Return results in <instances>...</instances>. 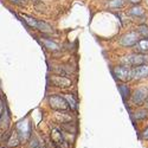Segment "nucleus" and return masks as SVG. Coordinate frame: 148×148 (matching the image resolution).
Here are the masks:
<instances>
[{
  "mask_svg": "<svg viewBox=\"0 0 148 148\" xmlns=\"http://www.w3.org/2000/svg\"><path fill=\"white\" fill-rule=\"evenodd\" d=\"M122 64L126 65V66H140V65H145L148 64V55L146 53H133L129 56H126L122 58Z\"/></svg>",
  "mask_w": 148,
  "mask_h": 148,
  "instance_id": "nucleus-1",
  "label": "nucleus"
},
{
  "mask_svg": "<svg viewBox=\"0 0 148 148\" xmlns=\"http://www.w3.org/2000/svg\"><path fill=\"white\" fill-rule=\"evenodd\" d=\"M142 139L143 140H148V128L142 132Z\"/></svg>",
  "mask_w": 148,
  "mask_h": 148,
  "instance_id": "nucleus-21",
  "label": "nucleus"
},
{
  "mask_svg": "<svg viewBox=\"0 0 148 148\" xmlns=\"http://www.w3.org/2000/svg\"><path fill=\"white\" fill-rule=\"evenodd\" d=\"M52 141L59 146L60 148H68V142L66 140L64 139V134L62 130L57 129V128H53L52 129Z\"/></svg>",
  "mask_w": 148,
  "mask_h": 148,
  "instance_id": "nucleus-9",
  "label": "nucleus"
},
{
  "mask_svg": "<svg viewBox=\"0 0 148 148\" xmlns=\"http://www.w3.org/2000/svg\"><path fill=\"white\" fill-rule=\"evenodd\" d=\"M140 40V34L138 32H129L127 34H125L121 38V45L122 46H126V47H132L136 44Z\"/></svg>",
  "mask_w": 148,
  "mask_h": 148,
  "instance_id": "nucleus-8",
  "label": "nucleus"
},
{
  "mask_svg": "<svg viewBox=\"0 0 148 148\" xmlns=\"http://www.w3.org/2000/svg\"><path fill=\"white\" fill-rule=\"evenodd\" d=\"M146 102H147L146 104H147V108H148V98H147V100H146Z\"/></svg>",
  "mask_w": 148,
  "mask_h": 148,
  "instance_id": "nucleus-23",
  "label": "nucleus"
},
{
  "mask_svg": "<svg viewBox=\"0 0 148 148\" xmlns=\"http://www.w3.org/2000/svg\"><path fill=\"white\" fill-rule=\"evenodd\" d=\"M113 73L114 76L122 81V82H129L132 78V69L129 66H126V65H121V66H116L114 70H113Z\"/></svg>",
  "mask_w": 148,
  "mask_h": 148,
  "instance_id": "nucleus-6",
  "label": "nucleus"
},
{
  "mask_svg": "<svg viewBox=\"0 0 148 148\" xmlns=\"http://www.w3.org/2000/svg\"><path fill=\"white\" fill-rule=\"evenodd\" d=\"M125 3H126V0H112V1L108 4V6L110 8H120L125 5Z\"/></svg>",
  "mask_w": 148,
  "mask_h": 148,
  "instance_id": "nucleus-16",
  "label": "nucleus"
},
{
  "mask_svg": "<svg viewBox=\"0 0 148 148\" xmlns=\"http://www.w3.org/2000/svg\"><path fill=\"white\" fill-rule=\"evenodd\" d=\"M135 49L139 51V52H147L148 51V39H140L136 44L134 45Z\"/></svg>",
  "mask_w": 148,
  "mask_h": 148,
  "instance_id": "nucleus-12",
  "label": "nucleus"
},
{
  "mask_svg": "<svg viewBox=\"0 0 148 148\" xmlns=\"http://www.w3.org/2000/svg\"><path fill=\"white\" fill-rule=\"evenodd\" d=\"M19 142H20V140H19V138H18V134H17V132H13V134L10 136V139H8V141H7V146L8 147H17L18 145H19Z\"/></svg>",
  "mask_w": 148,
  "mask_h": 148,
  "instance_id": "nucleus-13",
  "label": "nucleus"
},
{
  "mask_svg": "<svg viewBox=\"0 0 148 148\" xmlns=\"http://www.w3.org/2000/svg\"><path fill=\"white\" fill-rule=\"evenodd\" d=\"M30 148H42V145H40V142L38 141V139H37V138H33L31 140Z\"/></svg>",
  "mask_w": 148,
  "mask_h": 148,
  "instance_id": "nucleus-19",
  "label": "nucleus"
},
{
  "mask_svg": "<svg viewBox=\"0 0 148 148\" xmlns=\"http://www.w3.org/2000/svg\"><path fill=\"white\" fill-rule=\"evenodd\" d=\"M49 103H50V107L55 110H68L69 109V104L63 96H59V95L51 96L49 98Z\"/></svg>",
  "mask_w": 148,
  "mask_h": 148,
  "instance_id": "nucleus-7",
  "label": "nucleus"
},
{
  "mask_svg": "<svg viewBox=\"0 0 148 148\" xmlns=\"http://www.w3.org/2000/svg\"><path fill=\"white\" fill-rule=\"evenodd\" d=\"M130 103L133 106H142L148 98V87H140L130 95Z\"/></svg>",
  "mask_w": 148,
  "mask_h": 148,
  "instance_id": "nucleus-3",
  "label": "nucleus"
},
{
  "mask_svg": "<svg viewBox=\"0 0 148 148\" xmlns=\"http://www.w3.org/2000/svg\"><path fill=\"white\" fill-rule=\"evenodd\" d=\"M21 18H24V21H25L29 26L34 27V29H37V30L42 31V32H51V31H52V30H51V26L47 25L46 23H44V21H42V20H37V19H34V18H32V17H29V16H26V14H23Z\"/></svg>",
  "mask_w": 148,
  "mask_h": 148,
  "instance_id": "nucleus-4",
  "label": "nucleus"
},
{
  "mask_svg": "<svg viewBox=\"0 0 148 148\" xmlns=\"http://www.w3.org/2000/svg\"><path fill=\"white\" fill-rule=\"evenodd\" d=\"M119 90H120V94L123 98V101H127L128 98L130 97V89L127 84H119Z\"/></svg>",
  "mask_w": 148,
  "mask_h": 148,
  "instance_id": "nucleus-11",
  "label": "nucleus"
},
{
  "mask_svg": "<svg viewBox=\"0 0 148 148\" xmlns=\"http://www.w3.org/2000/svg\"><path fill=\"white\" fill-rule=\"evenodd\" d=\"M130 14L136 16V17H142V16H145V10L141 6H134L130 10Z\"/></svg>",
  "mask_w": 148,
  "mask_h": 148,
  "instance_id": "nucleus-15",
  "label": "nucleus"
},
{
  "mask_svg": "<svg viewBox=\"0 0 148 148\" xmlns=\"http://www.w3.org/2000/svg\"><path fill=\"white\" fill-rule=\"evenodd\" d=\"M138 33L140 34V37H143L145 39H148V26L147 25H140Z\"/></svg>",
  "mask_w": 148,
  "mask_h": 148,
  "instance_id": "nucleus-17",
  "label": "nucleus"
},
{
  "mask_svg": "<svg viewBox=\"0 0 148 148\" xmlns=\"http://www.w3.org/2000/svg\"><path fill=\"white\" fill-rule=\"evenodd\" d=\"M64 98L66 100V102H68V104H69V108H71L72 110H76L77 109V102H76V100L73 98V96L72 95H65L64 96Z\"/></svg>",
  "mask_w": 148,
  "mask_h": 148,
  "instance_id": "nucleus-14",
  "label": "nucleus"
},
{
  "mask_svg": "<svg viewBox=\"0 0 148 148\" xmlns=\"http://www.w3.org/2000/svg\"><path fill=\"white\" fill-rule=\"evenodd\" d=\"M52 87L56 88H62V89H65V88H70L72 85V81L63 75H53L49 78Z\"/></svg>",
  "mask_w": 148,
  "mask_h": 148,
  "instance_id": "nucleus-5",
  "label": "nucleus"
},
{
  "mask_svg": "<svg viewBox=\"0 0 148 148\" xmlns=\"http://www.w3.org/2000/svg\"><path fill=\"white\" fill-rule=\"evenodd\" d=\"M44 44L45 46L49 49V50H51V51H57L58 50V45L53 42H50V40H44Z\"/></svg>",
  "mask_w": 148,
  "mask_h": 148,
  "instance_id": "nucleus-18",
  "label": "nucleus"
},
{
  "mask_svg": "<svg viewBox=\"0 0 148 148\" xmlns=\"http://www.w3.org/2000/svg\"><path fill=\"white\" fill-rule=\"evenodd\" d=\"M148 77V64L140 65L132 69V78L134 79H141Z\"/></svg>",
  "mask_w": 148,
  "mask_h": 148,
  "instance_id": "nucleus-10",
  "label": "nucleus"
},
{
  "mask_svg": "<svg viewBox=\"0 0 148 148\" xmlns=\"http://www.w3.org/2000/svg\"><path fill=\"white\" fill-rule=\"evenodd\" d=\"M147 110H140V112H138V113H135V119L136 120H142V119H145L146 116H147Z\"/></svg>",
  "mask_w": 148,
  "mask_h": 148,
  "instance_id": "nucleus-20",
  "label": "nucleus"
},
{
  "mask_svg": "<svg viewBox=\"0 0 148 148\" xmlns=\"http://www.w3.org/2000/svg\"><path fill=\"white\" fill-rule=\"evenodd\" d=\"M17 134H18V138L20 140V142H25L29 140L30 138V134H31V126H30V122L27 119H24L21 121H19L17 123Z\"/></svg>",
  "mask_w": 148,
  "mask_h": 148,
  "instance_id": "nucleus-2",
  "label": "nucleus"
},
{
  "mask_svg": "<svg viewBox=\"0 0 148 148\" xmlns=\"http://www.w3.org/2000/svg\"><path fill=\"white\" fill-rule=\"evenodd\" d=\"M129 1H130V3H133V4H139V3L141 1V0H129Z\"/></svg>",
  "mask_w": 148,
  "mask_h": 148,
  "instance_id": "nucleus-22",
  "label": "nucleus"
}]
</instances>
